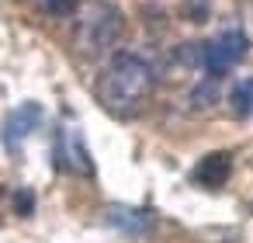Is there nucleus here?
<instances>
[{
    "label": "nucleus",
    "instance_id": "f257e3e1",
    "mask_svg": "<svg viewBox=\"0 0 253 243\" xmlns=\"http://www.w3.org/2000/svg\"><path fill=\"white\" fill-rule=\"evenodd\" d=\"M149 94H153V70L135 52H118L97 80V97L111 115H135Z\"/></svg>",
    "mask_w": 253,
    "mask_h": 243
},
{
    "label": "nucleus",
    "instance_id": "f03ea898",
    "mask_svg": "<svg viewBox=\"0 0 253 243\" xmlns=\"http://www.w3.org/2000/svg\"><path fill=\"white\" fill-rule=\"evenodd\" d=\"M118 35H122V14L111 4H104V0H87V4H80L77 25H73L77 52L97 56V52L111 49Z\"/></svg>",
    "mask_w": 253,
    "mask_h": 243
},
{
    "label": "nucleus",
    "instance_id": "7ed1b4c3",
    "mask_svg": "<svg viewBox=\"0 0 253 243\" xmlns=\"http://www.w3.org/2000/svg\"><path fill=\"white\" fill-rule=\"evenodd\" d=\"M246 49H250L246 35H243L239 28H225V32H218V35L201 49V63H205V70H208L211 77H222V73H229V70L246 56Z\"/></svg>",
    "mask_w": 253,
    "mask_h": 243
},
{
    "label": "nucleus",
    "instance_id": "20e7f679",
    "mask_svg": "<svg viewBox=\"0 0 253 243\" xmlns=\"http://www.w3.org/2000/svg\"><path fill=\"white\" fill-rule=\"evenodd\" d=\"M39 122H42V108H39L35 101L18 104V108L4 118V143H7V149H18V146L39 129Z\"/></svg>",
    "mask_w": 253,
    "mask_h": 243
},
{
    "label": "nucleus",
    "instance_id": "39448f33",
    "mask_svg": "<svg viewBox=\"0 0 253 243\" xmlns=\"http://www.w3.org/2000/svg\"><path fill=\"white\" fill-rule=\"evenodd\" d=\"M59 160L66 170L73 174H90L94 163H90V153H87V143H84V132L77 125H66L59 132Z\"/></svg>",
    "mask_w": 253,
    "mask_h": 243
},
{
    "label": "nucleus",
    "instance_id": "423d86ee",
    "mask_svg": "<svg viewBox=\"0 0 253 243\" xmlns=\"http://www.w3.org/2000/svg\"><path fill=\"white\" fill-rule=\"evenodd\" d=\"M104 219H108L115 229L128 233V236H146V233L153 229V215H149L146 208H132V205H108Z\"/></svg>",
    "mask_w": 253,
    "mask_h": 243
},
{
    "label": "nucleus",
    "instance_id": "0eeeda50",
    "mask_svg": "<svg viewBox=\"0 0 253 243\" xmlns=\"http://www.w3.org/2000/svg\"><path fill=\"white\" fill-rule=\"evenodd\" d=\"M225 177H229V153H211L194 167V181L205 188H218L225 184Z\"/></svg>",
    "mask_w": 253,
    "mask_h": 243
},
{
    "label": "nucleus",
    "instance_id": "6e6552de",
    "mask_svg": "<svg viewBox=\"0 0 253 243\" xmlns=\"http://www.w3.org/2000/svg\"><path fill=\"white\" fill-rule=\"evenodd\" d=\"M232 111L236 115H250L253 111V80H239L232 91Z\"/></svg>",
    "mask_w": 253,
    "mask_h": 243
},
{
    "label": "nucleus",
    "instance_id": "1a4fd4ad",
    "mask_svg": "<svg viewBox=\"0 0 253 243\" xmlns=\"http://www.w3.org/2000/svg\"><path fill=\"white\" fill-rule=\"evenodd\" d=\"M14 205H18L21 212H32V194H28V191H21V194L14 198Z\"/></svg>",
    "mask_w": 253,
    "mask_h": 243
},
{
    "label": "nucleus",
    "instance_id": "9d476101",
    "mask_svg": "<svg viewBox=\"0 0 253 243\" xmlns=\"http://www.w3.org/2000/svg\"><path fill=\"white\" fill-rule=\"evenodd\" d=\"M45 4H49L52 11H66V7L73 4V0H45Z\"/></svg>",
    "mask_w": 253,
    "mask_h": 243
}]
</instances>
